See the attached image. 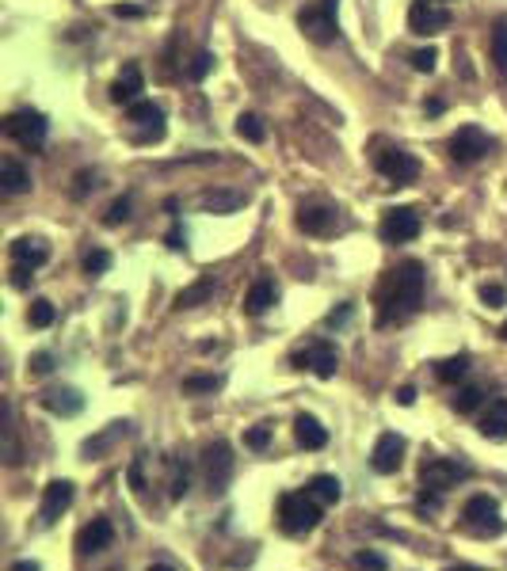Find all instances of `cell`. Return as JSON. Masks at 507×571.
I'll list each match as a JSON object with an SVG mask.
<instances>
[{"label": "cell", "instance_id": "26", "mask_svg": "<svg viewBox=\"0 0 507 571\" xmlns=\"http://www.w3.org/2000/svg\"><path fill=\"white\" fill-rule=\"evenodd\" d=\"M305 492L313 495L317 503H340L344 484L336 480V476H328V473H320V476H313V480H309V488H305Z\"/></svg>", "mask_w": 507, "mask_h": 571}, {"label": "cell", "instance_id": "17", "mask_svg": "<svg viewBox=\"0 0 507 571\" xmlns=\"http://www.w3.org/2000/svg\"><path fill=\"white\" fill-rule=\"evenodd\" d=\"M298 228L309 236H325L336 228V210L332 206H320V203H305L298 210Z\"/></svg>", "mask_w": 507, "mask_h": 571}, {"label": "cell", "instance_id": "12", "mask_svg": "<svg viewBox=\"0 0 507 571\" xmlns=\"http://www.w3.org/2000/svg\"><path fill=\"white\" fill-rule=\"evenodd\" d=\"M404 461V438L397 431H386V434H378L374 442V450H370V465H374V473H382V476H393L401 468Z\"/></svg>", "mask_w": 507, "mask_h": 571}, {"label": "cell", "instance_id": "47", "mask_svg": "<svg viewBox=\"0 0 507 571\" xmlns=\"http://www.w3.org/2000/svg\"><path fill=\"white\" fill-rule=\"evenodd\" d=\"M347 317H351V305H344L340 312H328V324H344Z\"/></svg>", "mask_w": 507, "mask_h": 571}, {"label": "cell", "instance_id": "31", "mask_svg": "<svg viewBox=\"0 0 507 571\" xmlns=\"http://www.w3.org/2000/svg\"><path fill=\"white\" fill-rule=\"evenodd\" d=\"M111 270V252L107 248H92L88 255H84V275L88 278H100Z\"/></svg>", "mask_w": 507, "mask_h": 571}, {"label": "cell", "instance_id": "11", "mask_svg": "<svg viewBox=\"0 0 507 571\" xmlns=\"http://www.w3.org/2000/svg\"><path fill=\"white\" fill-rule=\"evenodd\" d=\"M461 518H466L477 534H503V522H500V503L492 495H473L466 510H461Z\"/></svg>", "mask_w": 507, "mask_h": 571}, {"label": "cell", "instance_id": "29", "mask_svg": "<svg viewBox=\"0 0 507 571\" xmlns=\"http://www.w3.org/2000/svg\"><path fill=\"white\" fill-rule=\"evenodd\" d=\"M237 134H241L245 141H252V145H260V141L267 137V126H263V119H260V114L245 111L241 119H237Z\"/></svg>", "mask_w": 507, "mask_h": 571}, {"label": "cell", "instance_id": "35", "mask_svg": "<svg viewBox=\"0 0 507 571\" xmlns=\"http://www.w3.org/2000/svg\"><path fill=\"white\" fill-rule=\"evenodd\" d=\"M130 194H122V198H115V203L107 206V218H104V225H122V221H130Z\"/></svg>", "mask_w": 507, "mask_h": 571}, {"label": "cell", "instance_id": "1", "mask_svg": "<svg viewBox=\"0 0 507 571\" xmlns=\"http://www.w3.org/2000/svg\"><path fill=\"white\" fill-rule=\"evenodd\" d=\"M424 263L408 260L397 270H389L382 290H378V324H393V320H408L424 302Z\"/></svg>", "mask_w": 507, "mask_h": 571}, {"label": "cell", "instance_id": "8", "mask_svg": "<svg viewBox=\"0 0 507 571\" xmlns=\"http://www.w3.org/2000/svg\"><path fill=\"white\" fill-rule=\"evenodd\" d=\"M492 141L481 126H461V130L446 141V149H450V156H454L458 164H473V161H481V156H488L492 153Z\"/></svg>", "mask_w": 507, "mask_h": 571}, {"label": "cell", "instance_id": "9", "mask_svg": "<svg viewBox=\"0 0 507 571\" xmlns=\"http://www.w3.org/2000/svg\"><path fill=\"white\" fill-rule=\"evenodd\" d=\"M374 168L382 171L389 183H397V187H404V183H412L420 176V161L404 149H382L374 156Z\"/></svg>", "mask_w": 507, "mask_h": 571}, {"label": "cell", "instance_id": "16", "mask_svg": "<svg viewBox=\"0 0 507 571\" xmlns=\"http://www.w3.org/2000/svg\"><path fill=\"white\" fill-rule=\"evenodd\" d=\"M278 302V286H275V278H267V275H260L256 282L248 286V294H245V317H263L267 309H271Z\"/></svg>", "mask_w": 507, "mask_h": 571}, {"label": "cell", "instance_id": "25", "mask_svg": "<svg viewBox=\"0 0 507 571\" xmlns=\"http://www.w3.org/2000/svg\"><path fill=\"white\" fill-rule=\"evenodd\" d=\"M126 119H130L134 126H145V130L149 126H161L164 130V111L153 103V99H137V103H130L126 107Z\"/></svg>", "mask_w": 507, "mask_h": 571}, {"label": "cell", "instance_id": "48", "mask_svg": "<svg viewBox=\"0 0 507 571\" xmlns=\"http://www.w3.org/2000/svg\"><path fill=\"white\" fill-rule=\"evenodd\" d=\"M12 571H42V567H38V560H16Z\"/></svg>", "mask_w": 507, "mask_h": 571}, {"label": "cell", "instance_id": "22", "mask_svg": "<svg viewBox=\"0 0 507 571\" xmlns=\"http://www.w3.org/2000/svg\"><path fill=\"white\" fill-rule=\"evenodd\" d=\"M42 408L54 411V416H77V411L84 408V396L77 389H46L42 393Z\"/></svg>", "mask_w": 507, "mask_h": 571}, {"label": "cell", "instance_id": "49", "mask_svg": "<svg viewBox=\"0 0 507 571\" xmlns=\"http://www.w3.org/2000/svg\"><path fill=\"white\" fill-rule=\"evenodd\" d=\"M115 16H142V8H130V4H115Z\"/></svg>", "mask_w": 507, "mask_h": 571}, {"label": "cell", "instance_id": "27", "mask_svg": "<svg viewBox=\"0 0 507 571\" xmlns=\"http://www.w3.org/2000/svg\"><path fill=\"white\" fill-rule=\"evenodd\" d=\"M218 294V282L214 278H199L195 286H187L179 297H176V309H195V305H203V302H210V297Z\"/></svg>", "mask_w": 507, "mask_h": 571}, {"label": "cell", "instance_id": "52", "mask_svg": "<svg viewBox=\"0 0 507 571\" xmlns=\"http://www.w3.org/2000/svg\"><path fill=\"white\" fill-rule=\"evenodd\" d=\"M149 571H176L172 564H149Z\"/></svg>", "mask_w": 507, "mask_h": 571}, {"label": "cell", "instance_id": "7", "mask_svg": "<svg viewBox=\"0 0 507 571\" xmlns=\"http://www.w3.org/2000/svg\"><path fill=\"white\" fill-rule=\"evenodd\" d=\"M420 228H424V221H420V213L412 206H393V210H386L382 225H378V236H382L386 244H408V240L420 236Z\"/></svg>", "mask_w": 507, "mask_h": 571}, {"label": "cell", "instance_id": "41", "mask_svg": "<svg viewBox=\"0 0 507 571\" xmlns=\"http://www.w3.org/2000/svg\"><path fill=\"white\" fill-rule=\"evenodd\" d=\"M187 495V465L176 461V473H172V499H183Z\"/></svg>", "mask_w": 507, "mask_h": 571}, {"label": "cell", "instance_id": "4", "mask_svg": "<svg viewBox=\"0 0 507 571\" xmlns=\"http://www.w3.org/2000/svg\"><path fill=\"white\" fill-rule=\"evenodd\" d=\"M203 476H206L210 495H225V492H229V480H233V446L225 438L210 442V446L203 450Z\"/></svg>", "mask_w": 507, "mask_h": 571}, {"label": "cell", "instance_id": "13", "mask_svg": "<svg viewBox=\"0 0 507 571\" xmlns=\"http://www.w3.org/2000/svg\"><path fill=\"white\" fill-rule=\"evenodd\" d=\"M408 27H412L416 35H439L450 27V12L439 8L435 0H412V8H408Z\"/></svg>", "mask_w": 507, "mask_h": 571}, {"label": "cell", "instance_id": "6", "mask_svg": "<svg viewBox=\"0 0 507 571\" xmlns=\"http://www.w3.org/2000/svg\"><path fill=\"white\" fill-rule=\"evenodd\" d=\"M4 134L16 137L23 149H38L42 141H46V134H50V122H46V114H42V111L23 107V111H16V114H8Z\"/></svg>", "mask_w": 507, "mask_h": 571}, {"label": "cell", "instance_id": "53", "mask_svg": "<svg viewBox=\"0 0 507 571\" xmlns=\"http://www.w3.org/2000/svg\"><path fill=\"white\" fill-rule=\"evenodd\" d=\"M500 335H503V339H507V320H503V327H500Z\"/></svg>", "mask_w": 507, "mask_h": 571}, {"label": "cell", "instance_id": "37", "mask_svg": "<svg viewBox=\"0 0 507 571\" xmlns=\"http://www.w3.org/2000/svg\"><path fill=\"white\" fill-rule=\"evenodd\" d=\"M221 389V377L210 374V377H183V393H214Z\"/></svg>", "mask_w": 507, "mask_h": 571}, {"label": "cell", "instance_id": "10", "mask_svg": "<svg viewBox=\"0 0 507 571\" xmlns=\"http://www.w3.org/2000/svg\"><path fill=\"white\" fill-rule=\"evenodd\" d=\"M294 366H298V369H313V374L317 377H336V369H340V354H336V347H332V343H325V339H317V343H309V347L305 351H298V354H294Z\"/></svg>", "mask_w": 507, "mask_h": 571}, {"label": "cell", "instance_id": "21", "mask_svg": "<svg viewBox=\"0 0 507 571\" xmlns=\"http://www.w3.org/2000/svg\"><path fill=\"white\" fill-rule=\"evenodd\" d=\"M294 438H298L302 450H325L328 446V431L320 426L317 416H298L294 419Z\"/></svg>", "mask_w": 507, "mask_h": 571}, {"label": "cell", "instance_id": "51", "mask_svg": "<svg viewBox=\"0 0 507 571\" xmlns=\"http://www.w3.org/2000/svg\"><path fill=\"white\" fill-rule=\"evenodd\" d=\"M446 571H481V567H473V564H454V567H446Z\"/></svg>", "mask_w": 507, "mask_h": 571}, {"label": "cell", "instance_id": "5", "mask_svg": "<svg viewBox=\"0 0 507 571\" xmlns=\"http://www.w3.org/2000/svg\"><path fill=\"white\" fill-rule=\"evenodd\" d=\"M473 468L466 461H454V457H431L420 468V488L428 492H446V488H458L461 480H470Z\"/></svg>", "mask_w": 507, "mask_h": 571}, {"label": "cell", "instance_id": "45", "mask_svg": "<svg viewBox=\"0 0 507 571\" xmlns=\"http://www.w3.org/2000/svg\"><path fill=\"white\" fill-rule=\"evenodd\" d=\"M31 278H35V275H31V267H23V263L12 267V286H16V290H23V286L31 282Z\"/></svg>", "mask_w": 507, "mask_h": 571}, {"label": "cell", "instance_id": "3", "mask_svg": "<svg viewBox=\"0 0 507 571\" xmlns=\"http://www.w3.org/2000/svg\"><path fill=\"white\" fill-rule=\"evenodd\" d=\"M336 8H340V0H313V4H305L298 12V27L309 42H317V46H328L336 38Z\"/></svg>", "mask_w": 507, "mask_h": 571}, {"label": "cell", "instance_id": "23", "mask_svg": "<svg viewBox=\"0 0 507 571\" xmlns=\"http://www.w3.org/2000/svg\"><path fill=\"white\" fill-rule=\"evenodd\" d=\"M481 434L488 442H507V400H492L488 411H485V419H481Z\"/></svg>", "mask_w": 507, "mask_h": 571}, {"label": "cell", "instance_id": "36", "mask_svg": "<svg viewBox=\"0 0 507 571\" xmlns=\"http://www.w3.org/2000/svg\"><path fill=\"white\" fill-rule=\"evenodd\" d=\"M408 62H412V69H416V73H435V62H439V50H435V46H428V50H416L412 57H408Z\"/></svg>", "mask_w": 507, "mask_h": 571}, {"label": "cell", "instance_id": "2", "mask_svg": "<svg viewBox=\"0 0 507 571\" xmlns=\"http://www.w3.org/2000/svg\"><path fill=\"white\" fill-rule=\"evenodd\" d=\"M278 525L290 537H305L320 525V507L309 492H287L278 495Z\"/></svg>", "mask_w": 507, "mask_h": 571}, {"label": "cell", "instance_id": "43", "mask_svg": "<svg viewBox=\"0 0 507 571\" xmlns=\"http://www.w3.org/2000/svg\"><path fill=\"white\" fill-rule=\"evenodd\" d=\"M54 369V354H46V351H38L35 359H31V374H38V377H46Z\"/></svg>", "mask_w": 507, "mask_h": 571}, {"label": "cell", "instance_id": "20", "mask_svg": "<svg viewBox=\"0 0 507 571\" xmlns=\"http://www.w3.org/2000/svg\"><path fill=\"white\" fill-rule=\"evenodd\" d=\"M12 260L38 270L50 260V248H46V240H38V236H20V240H12Z\"/></svg>", "mask_w": 507, "mask_h": 571}, {"label": "cell", "instance_id": "15", "mask_svg": "<svg viewBox=\"0 0 507 571\" xmlns=\"http://www.w3.org/2000/svg\"><path fill=\"white\" fill-rule=\"evenodd\" d=\"M111 541H115V525H111L107 518H92V522L77 534V552H80V556H96V552H104Z\"/></svg>", "mask_w": 507, "mask_h": 571}, {"label": "cell", "instance_id": "46", "mask_svg": "<svg viewBox=\"0 0 507 571\" xmlns=\"http://www.w3.org/2000/svg\"><path fill=\"white\" fill-rule=\"evenodd\" d=\"M397 404L401 408H412L416 404V389H412V385H401V389H397Z\"/></svg>", "mask_w": 507, "mask_h": 571}, {"label": "cell", "instance_id": "18", "mask_svg": "<svg viewBox=\"0 0 507 571\" xmlns=\"http://www.w3.org/2000/svg\"><path fill=\"white\" fill-rule=\"evenodd\" d=\"M142 92H145V77H142V69H137L134 62L122 69L119 73V80L111 84V99H115V103H137V99H142Z\"/></svg>", "mask_w": 507, "mask_h": 571}, {"label": "cell", "instance_id": "44", "mask_svg": "<svg viewBox=\"0 0 507 571\" xmlns=\"http://www.w3.org/2000/svg\"><path fill=\"white\" fill-rule=\"evenodd\" d=\"M96 187V171H80V176H77V187H73V194L77 198H84V194H88Z\"/></svg>", "mask_w": 507, "mask_h": 571}, {"label": "cell", "instance_id": "40", "mask_svg": "<svg viewBox=\"0 0 507 571\" xmlns=\"http://www.w3.org/2000/svg\"><path fill=\"white\" fill-rule=\"evenodd\" d=\"M355 564H359V567H366V571H386V567H389V564H386V556H382V552H370V549L359 552V556H355Z\"/></svg>", "mask_w": 507, "mask_h": 571}, {"label": "cell", "instance_id": "42", "mask_svg": "<svg viewBox=\"0 0 507 571\" xmlns=\"http://www.w3.org/2000/svg\"><path fill=\"white\" fill-rule=\"evenodd\" d=\"M164 240H168V248H172V252H187V233H183V225H179V221H176L172 228H168V236H164Z\"/></svg>", "mask_w": 507, "mask_h": 571}, {"label": "cell", "instance_id": "39", "mask_svg": "<svg viewBox=\"0 0 507 571\" xmlns=\"http://www.w3.org/2000/svg\"><path fill=\"white\" fill-rule=\"evenodd\" d=\"M245 446L248 450H267L271 446V426H252V431L245 434Z\"/></svg>", "mask_w": 507, "mask_h": 571}, {"label": "cell", "instance_id": "38", "mask_svg": "<svg viewBox=\"0 0 507 571\" xmlns=\"http://www.w3.org/2000/svg\"><path fill=\"white\" fill-rule=\"evenodd\" d=\"M481 302L488 309H500V305H507V290H503V286H496V282H485L481 286Z\"/></svg>", "mask_w": 507, "mask_h": 571}, {"label": "cell", "instance_id": "50", "mask_svg": "<svg viewBox=\"0 0 507 571\" xmlns=\"http://www.w3.org/2000/svg\"><path fill=\"white\" fill-rule=\"evenodd\" d=\"M428 107V114H439L443 111V99H431V103H424Z\"/></svg>", "mask_w": 507, "mask_h": 571}, {"label": "cell", "instance_id": "33", "mask_svg": "<svg viewBox=\"0 0 507 571\" xmlns=\"http://www.w3.org/2000/svg\"><path fill=\"white\" fill-rule=\"evenodd\" d=\"M477 404H481V389H477V385H470V389H458V396L450 400V408H454L458 416H466V411H473Z\"/></svg>", "mask_w": 507, "mask_h": 571}, {"label": "cell", "instance_id": "19", "mask_svg": "<svg viewBox=\"0 0 507 571\" xmlns=\"http://www.w3.org/2000/svg\"><path fill=\"white\" fill-rule=\"evenodd\" d=\"M245 191H229V187H210L199 194V206L206 213H233V210H241L245 206Z\"/></svg>", "mask_w": 507, "mask_h": 571}, {"label": "cell", "instance_id": "34", "mask_svg": "<svg viewBox=\"0 0 507 571\" xmlns=\"http://www.w3.org/2000/svg\"><path fill=\"white\" fill-rule=\"evenodd\" d=\"M210 69H214V54L203 50V54H195V57H191L187 77H191V80H206V77H210Z\"/></svg>", "mask_w": 507, "mask_h": 571}, {"label": "cell", "instance_id": "30", "mask_svg": "<svg viewBox=\"0 0 507 571\" xmlns=\"http://www.w3.org/2000/svg\"><path fill=\"white\" fill-rule=\"evenodd\" d=\"M488 46H492V62H496V69L507 77V20L496 23V31H492V42H488Z\"/></svg>", "mask_w": 507, "mask_h": 571}, {"label": "cell", "instance_id": "24", "mask_svg": "<svg viewBox=\"0 0 507 571\" xmlns=\"http://www.w3.org/2000/svg\"><path fill=\"white\" fill-rule=\"evenodd\" d=\"M0 191L4 194H23L31 191V176H27V168L20 161H0Z\"/></svg>", "mask_w": 507, "mask_h": 571}, {"label": "cell", "instance_id": "14", "mask_svg": "<svg viewBox=\"0 0 507 571\" xmlns=\"http://www.w3.org/2000/svg\"><path fill=\"white\" fill-rule=\"evenodd\" d=\"M73 495H77V492H73V484H69V480H50L46 492H42L38 522H42V525H54L69 507H73Z\"/></svg>", "mask_w": 507, "mask_h": 571}, {"label": "cell", "instance_id": "32", "mask_svg": "<svg viewBox=\"0 0 507 571\" xmlns=\"http://www.w3.org/2000/svg\"><path fill=\"white\" fill-rule=\"evenodd\" d=\"M54 302H46V297H35L31 302V312H27V320H31V327H50L54 324Z\"/></svg>", "mask_w": 507, "mask_h": 571}, {"label": "cell", "instance_id": "28", "mask_svg": "<svg viewBox=\"0 0 507 571\" xmlns=\"http://www.w3.org/2000/svg\"><path fill=\"white\" fill-rule=\"evenodd\" d=\"M470 374V354H454V359H443V362H435V377L446 381V385H454Z\"/></svg>", "mask_w": 507, "mask_h": 571}]
</instances>
